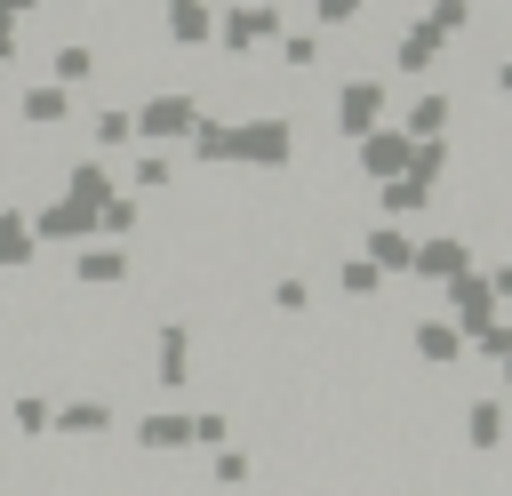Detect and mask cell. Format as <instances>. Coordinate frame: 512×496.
Wrapping results in <instances>:
<instances>
[{
    "mask_svg": "<svg viewBox=\"0 0 512 496\" xmlns=\"http://www.w3.org/2000/svg\"><path fill=\"white\" fill-rule=\"evenodd\" d=\"M504 88H512V64H504Z\"/></svg>",
    "mask_w": 512,
    "mask_h": 496,
    "instance_id": "obj_1",
    "label": "cell"
}]
</instances>
